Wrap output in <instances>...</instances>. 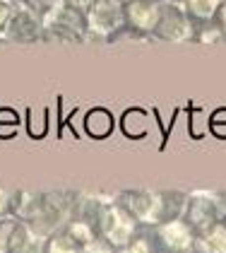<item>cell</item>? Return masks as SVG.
Wrapping results in <instances>:
<instances>
[{
    "instance_id": "12",
    "label": "cell",
    "mask_w": 226,
    "mask_h": 253,
    "mask_svg": "<svg viewBox=\"0 0 226 253\" xmlns=\"http://www.w3.org/2000/svg\"><path fill=\"white\" fill-rule=\"evenodd\" d=\"M46 244H41V236L37 229H32L27 222H19L12 239H10V249L7 253H43Z\"/></svg>"
},
{
    "instance_id": "20",
    "label": "cell",
    "mask_w": 226,
    "mask_h": 253,
    "mask_svg": "<svg viewBox=\"0 0 226 253\" xmlns=\"http://www.w3.org/2000/svg\"><path fill=\"white\" fill-rule=\"evenodd\" d=\"M15 7H17V0H0V37L5 34V27L12 17Z\"/></svg>"
},
{
    "instance_id": "16",
    "label": "cell",
    "mask_w": 226,
    "mask_h": 253,
    "mask_svg": "<svg viewBox=\"0 0 226 253\" xmlns=\"http://www.w3.org/2000/svg\"><path fill=\"white\" fill-rule=\"evenodd\" d=\"M19 130V116L15 109H10V106H2L0 109V137L2 140H10V137H15Z\"/></svg>"
},
{
    "instance_id": "4",
    "label": "cell",
    "mask_w": 226,
    "mask_h": 253,
    "mask_svg": "<svg viewBox=\"0 0 226 253\" xmlns=\"http://www.w3.org/2000/svg\"><path fill=\"white\" fill-rule=\"evenodd\" d=\"M195 29H197V24L190 20L183 2L164 0L161 15H159V22H156L151 37L161 41H171V43H188V41H195Z\"/></svg>"
},
{
    "instance_id": "8",
    "label": "cell",
    "mask_w": 226,
    "mask_h": 253,
    "mask_svg": "<svg viewBox=\"0 0 226 253\" xmlns=\"http://www.w3.org/2000/svg\"><path fill=\"white\" fill-rule=\"evenodd\" d=\"M2 37L7 41H12V43H37V41H41L46 37L43 20L38 17L37 12L17 5L10 22H7V27H5Z\"/></svg>"
},
{
    "instance_id": "13",
    "label": "cell",
    "mask_w": 226,
    "mask_h": 253,
    "mask_svg": "<svg viewBox=\"0 0 226 253\" xmlns=\"http://www.w3.org/2000/svg\"><path fill=\"white\" fill-rule=\"evenodd\" d=\"M222 2L224 0H183V7H186V12L195 24H202V22L217 20V12H219Z\"/></svg>"
},
{
    "instance_id": "14",
    "label": "cell",
    "mask_w": 226,
    "mask_h": 253,
    "mask_svg": "<svg viewBox=\"0 0 226 253\" xmlns=\"http://www.w3.org/2000/svg\"><path fill=\"white\" fill-rule=\"evenodd\" d=\"M43 253H82V244H79L68 229H63V232L53 234V236L48 239Z\"/></svg>"
},
{
    "instance_id": "2",
    "label": "cell",
    "mask_w": 226,
    "mask_h": 253,
    "mask_svg": "<svg viewBox=\"0 0 226 253\" xmlns=\"http://www.w3.org/2000/svg\"><path fill=\"white\" fill-rule=\"evenodd\" d=\"M87 37L109 41L120 32H128L125 24V0H92L84 7Z\"/></svg>"
},
{
    "instance_id": "3",
    "label": "cell",
    "mask_w": 226,
    "mask_h": 253,
    "mask_svg": "<svg viewBox=\"0 0 226 253\" xmlns=\"http://www.w3.org/2000/svg\"><path fill=\"white\" fill-rule=\"evenodd\" d=\"M94 227L101 239H106L113 249L120 251L123 246L130 244L132 236L137 234V219L120 203L118 205H101Z\"/></svg>"
},
{
    "instance_id": "5",
    "label": "cell",
    "mask_w": 226,
    "mask_h": 253,
    "mask_svg": "<svg viewBox=\"0 0 226 253\" xmlns=\"http://www.w3.org/2000/svg\"><path fill=\"white\" fill-rule=\"evenodd\" d=\"M183 219L190 224V229L197 234L212 227L214 222L226 219V195L222 193H192L186 198Z\"/></svg>"
},
{
    "instance_id": "7",
    "label": "cell",
    "mask_w": 226,
    "mask_h": 253,
    "mask_svg": "<svg viewBox=\"0 0 226 253\" xmlns=\"http://www.w3.org/2000/svg\"><path fill=\"white\" fill-rule=\"evenodd\" d=\"M151 236L161 253H188L195 244V232L183 217L166 219L156 227H151Z\"/></svg>"
},
{
    "instance_id": "6",
    "label": "cell",
    "mask_w": 226,
    "mask_h": 253,
    "mask_svg": "<svg viewBox=\"0 0 226 253\" xmlns=\"http://www.w3.org/2000/svg\"><path fill=\"white\" fill-rule=\"evenodd\" d=\"M43 29H46V37H53V39L70 41V43L84 41L87 39L84 10H79L70 2H63L51 15L43 17Z\"/></svg>"
},
{
    "instance_id": "19",
    "label": "cell",
    "mask_w": 226,
    "mask_h": 253,
    "mask_svg": "<svg viewBox=\"0 0 226 253\" xmlns=\"http://www.w3.org/2000/svg\"><path fill=\"white\" fill-rule=\"evenodd\" d=\"M82 253H118V249H113L106 239H101V236L96 234L92 241H87V244L82 246Z\"/></svg>"
},
{
    "instance_id": "10",
    "label": "cell",
    "mask_w": 226,
    "mask_h": 253,
    "mask_svg": "<svg viewBox=\"0 0 226 253\" xmlns=\"http://www.w3.org/2000/svg\"><path fill=\"white\" fill-rule=\"evenodd\" d=\"M195 253H226V219L214 222L212 227L195 234Z\"/></svg>"
},
{
    "instance_id": "18",
    "label": "cell",
    "mask_w": 226,
    "mask_h": 253,
    "mask_svg": "<svg viewBox=\"0 0 226 253\" xmlns=\"http://www.w3.org/2000/svg\"><path fill=\"white\" fill-rule=\"evenodd\" d=\"M19 219L17 217H0V253H7L10 249V239L17 229Z\"/></svg>"
},
{
    "instance_id": "15",
    "label": "cell",
    "mask_w": 226,
    "mask_h": 253,
    "mask_svg": "<svg viewBox=\"0 0 226 253\" xmlns=\"http://www.w3.org/2000/svg\"><path fill=\"white\" fill-rule=\"evenodd\" d=\"M118 253H161V251H159V246H156L151 232H147V234H135L130 244L123 246Z\"/></svg>"
},
{
    "instance_id": "17",
    "label": "cell",
    "mask_w": 226,
    "mask_h": 253,
    "mask_svg": "<svg viewBox=\"0 0 226 253\" xmlns=\"http://www.w3.org/2000/svg\"><path fill=\"white\" fill-rule=\"evenodd\" d=\"M63 2H65V0H17V5L32 10V12H37L41 20H43L46 15H51L56 7H60Z\"/></svg>"
},
{
    "instance_id": "1",
    "label": "cell",
    "mask_w": 226,
    "mask_h": 253,
    "mask_svg": "<svg viewBox=\"0 0 226 253\" xmlns=\"http://www.w3.org/2000/svg\"><path fill=\"white\" fill-rule=\"evenodd\" d=\"M186 198L183 193H159V191H125L120 195V205L137 219V224L156 227L166 219L183 217L186 210Z\"/></svg>"
},
{
    "instance_id": "23",
    "label": "cell",
    "mask_w": 226,
    "mask_h": 253,
    "mask_svg": "<svg viewBox=\"0 0 226 253\" xmlns=\"http://www.w3.org/2000/svg\"><path fill=\"white\" fill-rule=\"evenodd\" d=\"M178 2H183V0H178Z\"/></svg>"
},
{
    "instance_id": "22",
    "label": "cell",
    "mask_w": 226,
    "mask_h": 253,
    "mask_svg": "<svg viewBox=\"0 0 226 253\" xmlns=\"http://www.w3.org/2000/svg\"><path fill=\"white\" fill-rule=\"evenodd\" d=\"M65 2H70V5H75V7H79V10H84L92 0H65Z\"/></svg>"
},
{
    "instance_id": "21",
    "label": "cell",
    "mask_w": 226,
    "mask_h": 253,
    "mask_svg": "<svg viewBox=\"0 0 226 253\" xmlns=\"http://www.w3.org/2000/svg\"><path fill=\"white\" fill-rule=\"evenodd\" d=\"M212 128L217 130V128H226V106L224 109H217L214 114H212Z\"/></svg>"
},
{
    "instance_id": "11",
    "label": "cell",
    "mask_w": 226,
    "mask_h": 253,
    "mask_svg": "<svg viewBox=\"0 0 226 253\" xmlns=\"http://www.w3.org/2000/svg\"><path fill=\"white\" fill-rule=\"evenodd\" d=\"M113 128H115V118H113V114L109 109L94 106V109L87 111V116H84V133L89 137L104 140V137H109L113 133Z\"/></svg>"
},
{
    "instance_id": "9",
    "label": "cell",
    "mask_w": 226,
    "mask_h": 253,
    "mask_svg": "<svg viewBox=\"0 0 226 253\" xmlns=\"http://www.w3.org/2000/svg\"><path fill=\"white\" fill-rule=\"evenodd\" d=\"M164 0H125V24L128 32L150 34L154 32Z\"/></svg>"
}]
</instances>
